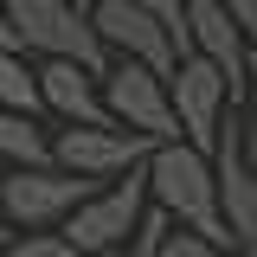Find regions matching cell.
Here are the masks:
<instances>
[{
	"mask_svg": "<svg viewBox=\"0 0 257 257\" xmlns=\"http://www.w3.org/2000/svg\"><path fill=\"white\" fill-rule=\"evenodd\" d=\"M148 199L155 212L174 219V231H193L219 251H238L231 231H225V212H219V167L212 155H199L187 142H161L148 155Z\"/></svg>",
	"mask_w": 257,
	"mask_h": 257,
	"instance_id": "1",
	"label": "cell"
},
{
	"mask_svg": "<svg viewBox=\"0 0 257 257\" xmlns=\"http://www.w3.org/2000/svg\"><path fill=\"white\" fill-rule=\"evenodd\" d=\"M13 13V32H20V52H39L52 64H84V71H109V52L96 39V20L84 0H7Z\"/></svg>",
	"mask_w": 257,
	"mask_h": 257,
	"instance_id": "2",
	"label": "cell"
},
{
	"mask_svg": "<svg viewBox=\"0 0 257 257\" xmlns=\"http://www.w3.org/2000/svg\"><path fill=\"white\" fill-rule=\"evenodd\" d=\"M96 193H103L96 180H77L64 167H39V174H7L0 180V212L13 225V238H26V231H64L77 219V206H90Z\"/></svg>",
	"mask_w": 257,
	"mask_h": 257,
	"instance_id": "3",
	"label": "cell"
},
{
	"mask_svg": "<svg viewBox=\"0 0 257 257\" xmlns=\"http://www.w3.org/2000/svg\"><path fill=\"white\" fill-rule=\"evenodd\" d=\"M148 212H155V199H148V167H135L128 180H109L90 206H77V219L64 225V238H71L77 251H90V257H116V251L135 244V231L148 225Z\"/></svg>",
	"mask_w": 257,
	"mask_h": 257,
	"instance_id": "4",
	"label": "cell"
},
{
	"mask_svg": "<svg viewBox=\"0 0 257 257\" xmlns=\"http://www.w3.org/2000/svg\"><path fill=\"white\" fill-rule=\"evenodd\" d=\"M90 20H96V39H103L109 64H142V71H155V77H174V71L187 64L180 45H174V32L161 26L155 13L128 7V0H96Z\"/></svg>",
	"mask_w": 257,
	"mask_h": 257,
	"instance_id": "5",
	"label": "cell"
},
{
	"mask_svg": "<svg viewBox=\"0 0 257 257\" xmlns=\"http://www.w3.org/2000/svg\"><path fill=\"white\" fill-rule=\"evenodd\" d=\"M155 148H161V142L128 135V128H58V135H52L58 167H64V174H77V180H96V187L128 180L135 167H148Z\"/></svg>",
	"mask_w": 257,
	"mask_h": 257,
	"instance_id": "6",
	"label": "cell"
},
{
	"mask_svg": "<svg viewBox=\"0 0 257 257\" xmlns=\"http://www.w3.org/2000/svg\"><path fill=\"white\" fill-rule=\"evenodd\" d=\"M174 77H155L142 64H109L103 71V103L128 135H148V142H180V116H174Z\"/></svg>",
	"mask_w": 257,
	"mask_h": 257,
	"instance_id": "7",
	"label": "cell"
},
{
	"mask_svg": "<svg viewBox=\"0 0 257 257\" xmlns=\"http://www.w3.org/2000/svg\"><path fill=\"white\" fill-rule=\"evenodd\" d=\"M167 90H174L180 142L199 148V155H212V148H219V128H225V109H238V103H231V84H225L206 58H187L180 71H174V84H167Z\"/></svg>",
	"mask_w": 257,
	"mask_h": 257,
	"instance_id": "8",
	"label": "cell"
},
{
	"mask_svg": "<svg viewBox=\"0 0 257 257\" xmlns=\"http://www.w3.org/2000/svg\"><path fill=\"white\" fill-rule=\"evenodd\" d=\"M187 26H193V58H206L231 84V103H251V39L238 32V20L225 13V0H193L187 7Z\"/></svg>",
	"mask_w": 257,
	"mask_h": 257,
	"instance_id": "9",
	"label": "cell"
},
{
	"mask_svg": "<svg viewBox=\"0 0 257 257\" xmlns=\"http://www.w3.org/2000/svg\"><path fill=\"white\" fill-rule=\"evenodd\" d=\"M212 167H219V212L225 231L238 251H257V174L244 161V128H219V148H212Z\"/></svg>",
	"mask_w": 257,
	"mask_h": 257,
	"instance_id": "10",
	"label": "cell"
},
{
	"mask_svg": "<svg viewBox=\"0 0 257 257\" xmlns=\"http://www.w3.org/2000/svg\"><path fill=\"white\" fill-rule=\"evenodd\" d=\"M39 96H45V116H58L64 128H122L103 103V77L84 64H39Z\"/></svg>",
	"mask_w": 257,
	"mask_h": 257,
	"instance_id": "11",
	"label": "cell"
},
{
	"mask_svg": "<svg viewBox=\"0 0 257 257\" xmlns=\"http://www.w3.org/2000/svg\"><path fill=\"white\" fill-rule=\"evenodd\" d=\"M0 167L7 174H39V167H58L52 155V135L39 116H0Z\"/></svg>",
	"mask_w": 257,
	"mask_h": 257,
	"instance_id": "12",
	"label": "cell"
},
{
	"mask_svg": "<svg viewBox=\"0 0 257 257\" xmlns=\"http://www.w3.org/2000/svg\"><path fill=\"white\" fill-rule=\"evenodd\" d=\"M0 116H45L39 71L26 64V52H0Z\"/></svg>",
	"mask_w": 257,
	"mask_h": 257,
	"instance_id": "13",
	"label": "cell"
},
{
	"mask_svg": "<svg viewBox=\"0 0 257 257\" xmlns=\"http://www.w3.org/2000/svg\"><path fill=\"white\" fill-rule=\"evenodd\" d=\"M128 7H142V13H155L161 26L174 32V45H180V58H193V26H187V7H193V0H128Z\"/></svg>",
	"mask_w": 257,
	"mask_h": 257,
	"instance_id": "14",
	"label": "cell"
},
{
	"mask_svg": "<svg viewBox=\"0 0 257 257\" xmlns=\"http://www.w3.org/2000/svg\"><path fill=\"white\" fill-rule=\"evenodd\" d=\"M7 257H90V251H77L64 231H26V238L7 244Z\"/></svg>",
	"mask_w": 257,
	"mask_h": 257,
	"instance_id": "15",
	"label": "cell"
},
{
	"mask_svg": "<svg viewBox=\"0 0 257 257\" xmlns=\"http://www.w3.org/2000/svg\"><path fill=\"white\" fill-rule=\"evenodd\" d=\"M167 231H174V219H167V212H148V225L135 231V244H128V251H116V257H161Z\"/></svg>",
	"mask_w": 257,
	"mask_h": 257,
	"instance_id": "16",
	"label": "cell"
},
{
	"mask_svg": "<svg viewBox=\"0 0 257 257\" xmlns=\"http://www.w3.org/2000/svg\"><path fill=\"white\" fill-rule=\"evenodd\" d=\"M161 257H225V251H219V244H206V238H193V231H167Z\"/></svg>",
	"mask_w": 257,
	"mask_h": 257,
	"instance_id": "17",
	"label": "cell"
},
{
	"mask_svg": "<svg viewBox=\"0 0 257 257\" xmlns=\"http://www.w3.org/2000/svg\"><path fill=\"white\" fill-rule=\"evenodd\" d=\"M244 161L257 174V64H251V103H244Z\"/></svg>",
	"mask_w": 257,
	"mask_h": 257,
	"instance_id": "18",
	"label": "cell"
},
{
	"mask_svg": "<svg viewBox=\"0 0 257 257\" xmlns=\"http://www.w3.org/2000/svg\"><path fill=\"white\" fill-rule=\"evenodd\" d=\"M225 13L238 20V32L251 39V52H257V0H225Z\"/></svg>",
	"mask_w": 257,
	"mask_h": 257,
	"instance_id": "19",
	"label": "cell"
},
{
	"mask_svg": "<svg viewBox=\"0 0 257 257\" xmlns=\"http://www.w3.org/2000/svg\"><path fill=\"white\" fill-rule=\"evenodd\" d=\"M0 52H20V32H13V13H7V0H0Z\"/></svg>",
	"mask_w": 257,
	"mask_h": 257,
	"instance_id": "20",
	"label": "cell"
},
{
	"mask_svg": "<svg viewBox=\"0 0 257 257\" xmlns=\"http://www.w3.org/2000/svg\"><path fill=\"white\" fill-rule=\"evenodd\" d=\"M0 244H13V225H7V212H0Z\"/></svg>",
	"mask_w": 257,
	"mask_h": 257,
	"instance_id": "21",
	"label": "cell"
},
{
	"mask_svg": "<svg viewBox=\"0 0 257 257\" xmlns=\"http://www.w3.org/2000/svg\"><path fill=\"white\" fill-rule=\"evenodd\" d=\"M0 180H7V167H0Z\"/></svg>",
	"mask_w": 257,
	"mask_h": 257,
	"instance_id": "22",
	"label": "cell"
},
{
	"mask_svg": "<svg viewBox=\"0 0 257 257\" xmlns=\"http://www.w3.org/2000/svg\"><path fill=\"white\" fill-rule=\"evenodd\" d=\"M0 257H7V244H0Z\"/></svg>",
	"mask_w": 257,
	"mask_h": 257,
	"instance_id": "23",
	"label": "cell"
},
{
	"mask_svg": "<svg viewBox=\"0 0 257 257\" xmlns=\"http://www.w3.org/2000/svg\"><path fill=\"white\" fill-rule=\"evenodd\" d=\"M84 7H90V0H84Z\"/></svg>",
	"mask_w": 257,
	"mask_h": 257,
	"instance_id": "24",
	"label": "cell"
},
{
	"mask_svg": "<svg viewBox=\"0 0 257 257\" xmlns=\"http://www.w3.org/2000/svg\"><path fill=\"white\" fill-rule=\"evenodd\" d=\"M90 7H96V0H90Z\"/></svg>",
	"mask_w": 257,
	"mask_h": 257,
	"instance_id": "25",
	"label": "cell"
}]
</instances>
